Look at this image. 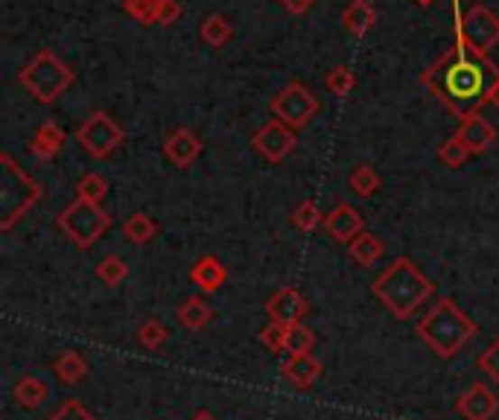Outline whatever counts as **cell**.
<instances>
[{
	"label": "cell",
	"instance_id": "cell-1",
	"mask_svg": "<svg viewBox=\"0 0 499 420\" xmlns=\"http://www.w3.org/2000/svg\"><path fill=\"white\" fill-rule=\"evenodd\" d=\"M423 82L456 117L465 120L479 105L488 103V94L499 82V70L491 65L488 56L473 50L456 27V47L423 73Z\"/></svg>",
	"mask_w": 499,
	"mask_h": 420
},
{
	"label": "cell",
	"instance_id": "cell-2",
	"mask_svg": "<svg viewBox=\"0 0 499 420\" xmlns=\"http://www.w3.org/2000/svg\"><path fill=\"white\" fill-rule=\"evenodd\" d=\"M432 289H435L432 280L423 275L409 257H397V260L371 283V292L377 295V301L401 321L415 315L418 306L427 304Z\"/></svg>",
	"mask_w": 499,
	"mask_h": 420
},
{
	"label": "cell",
	"instance_id": "cell-3",
	"mask_svg": "<svg viewBox=\"0 0 499 420\" xmlns=\"http://www.w3.org/2000/svg\"><path fill=\"white\" fill-rule=\"evenodd\" d=\"M476 321L467 313H461L456 301L441 298L432 310L420 318L418 336L430 344V351L441 360H453V356L465 348V344L476 336Z\"/></svg>",
	"mask_w": 499,
	"mask_h": 420
},
{
	"label": "cell",
	"instance_id": "cell-4",
	"mask_svg": "<svg viewBox=\"0 0 499 420\" xmlns=\"http://www.w3.org/2000/svg\"><path fill=\"white\" fill-rule=\"evenodd\" d=\"M0 167H4V181H0V207H4L0 210V228L9 231L39 202L42 187L15 164L12 155H0Z\"/></svg>",
	"mask_w": 499,
	"mask_h": 420
},
{
	"label": "cell",
	"instance_id": "cell-5",
	"mask_svg": "<svg viewBox=\"0 0 499 420\" xmlns=\"http://www.w3.org/2000/svg\"><path fill=\"white\" fill-rule=\"evenodd\" d=\"M18 79L39 103H53L73 85V73L50 50H42L27 68L21 70Z\"/></svg>",
	"mask_w": 499,
	"mask_h": 420
},
{
	"label": "cell",
	"instance_id": "cell-6",
	"mask_svg": "<svg viewBox=\"0 0 499 420\" xmlns=\"http://www.w3.org/2000/svg\"><path fill=\"white\" fill-rule=\"evenodd\" d=\"M56 222L73 245H79V249H91V245L108 231L111 216L99 205L77 199V202H70L65 210H61Z\"/></svg>",
	"mask_w": 499,
	"mask_h": 420
},
{
	"label": "cell",
	"instance_id": "cell-7",
	"mask_svg": "<svg viewBox=\"0 0 499 420\" xmlns=\"http://www.w3.org/2000/svg\"><path fill=\"white\" fill-rule=\"evenodd\" d=\"M269 108H272L274 120L286 123L290 129H304L307 123L316 117L319 100L313 96V91L307 88V85H301V82H290L283 91H278V94L272 96Z\"/></svg>",
	"mask_w": 499,
	"mask_h": 420
},
{
	"label": "cell",
	"instance_id": "cell-8",
	"mask_svg": "<svg viewBox=\"0 0 499 420\" xmlns=\"http://www.w3.org/2000/svg\"><path fill=\"white\" fill-rule=\"evenodd\" d=\"M453 18H456V27L461 30V35L467 39V44L473 47L476 53L488 56L491 47H496L499 41V18L488 6H473L467 12V18L461 15V4L453 0Z\"/></svg>",
	"mask_w": 499,
	"mask_h": 420
},
{
	"label": "cell",
	"instance_id": "cell-9",
	"mask_svg": "<svg viewBox=\"0 0 499 420\" xmlns=\"http://www.w3.org/2000/svg\"><path fill=\"white\" fill-rule=\"evenodd\" d=\"M77 141L82 143V150L88 155L108 158L123 143V129L106 114V111H94V114L79 126Z\"/></svg>",
	"mask_w": 499,
	"mask_h": 420
},
{
	"label": "cell",
	"instance_id": "cell-10",
	"mask_svg": "<svg viewBox=\"0 0 499 420\" xmlns=\"http://www.w3.org/2000/svg\"><path fill=\"white\" fill-rule=\"evenodd\" d=\"M254 150L263 155L269 164H281V160L295 150V129H290L281 120H269L263 129L254 132Z\"/></svg>",
	"mask_w": 499,
	"mask_h": 420
},
{
	"label": "cell",
	"instance_id": "cell-11",
	"mask_svg": "<svg viewBox=\"0 0 499 420\" xmlns=\"http://www.w3.org/2000/svg\"><path fill=\"white\" fill-rule=\"evenodd\" d=\"M456 412L461 420H494L499 412V397L491 391V386L476 382L456 400Z\"/></svg>",
	"mask_w": 499,
	"mask_h": 420
},
{
	"label": "cell",
	"instance_id": "cell-12",
	"mask_svg": "<svg viewBox=\"0 0 499 420\" xmlns=\"http://www.w3.org/2000/svg\"><path fill=\"white\" fill-rule=\"evenodd\" d=\"M324 228H328V233L336 242L351 245L359 233L365 231V219H363V214H359L356 207L342 202V205H336L328 214V219H324Z\"/></svg>",
	"mask_w": 499,
	"mask_h": 420
},
{
	"label": "cell",
	"instance_id": "cell-13",
	"mask_svg": "<svg viewBox=\"0 0 499 420\" xmlns=\"http://www.w3.org/2000/svg\"><path fill=\"white\" fill-rule=\"evenodd\" d=\"M266 313H269V318L274 321V324H283V327L298 324V321H304V315H307V301L298 289L283 287L269 298Z\"/></svg>",
	"mask_w": 499,
	"mask_h": 420
},
{
	"label": "cell",
	"instance_id": "cell-14",
	"mask_svg": "<svg viewBox=\"0 0 499 420\" xmlns=\"http://www.w3.org/2000/svg\"><path fill=\"white\" fill-rule=\"evenodd\" d=\"M456 134L461 138V143H465L467 150H470V155L485 152L496 141V129L479 114V111H473V114H467L465 120H461V126H458Z\"/></svg>",
	"mask_w": 499,
	"mask_h": 420
},
{
	"label": "cell",
	"instance_id": "cell-15",
	"mask_svg": "<svg viewBox=\"0 0 499 420\" xmlns=\"http://www.w3.org/2000/svg\"><path fill=\"white\" fill-rule=\"evenodd\" d=\"M164 155L170 158L172 167L184 169V167H190L199 155H202V141H199L190 129H176L164 141Z\"/></svg>",
	"mask_w": 499,
	"mask_h": 420
},
{
	"label": "cell",
	"instance_id": "cell-16",
	"mask_svg": "<svg viewBox=\"0 0 499 420\" xmlns=\"http://www.w3.org/2000/svg\"><path fill=\"white\" fill-rule=\"evenodd\" d=\"M190 280L199 287V292L214 295V292H219L222 287H226L228 271H226V266L219 263V257L205 254V257H199V260L190 266Z\"/></svg>",
	"mask_w": 499,
	"mask_h": 420
},
{
	"label": "cell",
	"instance_id": "cell-17",
	"mask_svg": "<svg viewBox=\"0 0 499 420\" xmlns=\"http://www.w3.org/2000/svg\"><path fill=\"white\" fill-rule=\"evenodd\" d=\"M281 374L292 382L295 388H313L319 377H321V362L316 360L313 353H298V356H290L283 365H281Z\"/></svg>",
	"mask_w": 499,
	"mask_h": 420
},
{
	"label": "cell",
	"instance_id": "cell-18",
	"mask_svg": "<svg viewBox=\"0 0 499 420\" xmlns=\"http://www.w3.org/2000/svg\"><path fill=\"white\" fill-rule=\"evenodd\" d=\"M176 318L187 330H202V327H208V321L214 318V310H210V304L202 298V295H190V298L179 304Z\"/></svg>",
	"mask_w": 499,
	"mask_h": 420
},
{
	"label": "cell",
	"instance_id": "cell-19",
	"mask_svg": "<svg viewBox=\"0 0 499 420\" xmlns=\"http://www.w3.org/2000/svg\"><path fill=\"white\" fill-rule=\"evenodd\" d=\"M342 23L351 35H365L374 23H377V9H374L368 0H354V4L342 12Z\"/></svg>",
	"mask_w": 499,
	"mask_h": 420
},
{
	"label": "cell",
	"instance_id": "cell-20",
	"mask_svg": "<svg viewBox=\"0 0 499 420\" xmlns=\"http://www.w3.org/2000/svg\"><path fill=\"white\" fill-rule=\"evenodd\" d=\"M53 374L59 377V382H65V386H77V382H82L85 374H88V362H85L82 353L65 351L53 362Z\"/></svg>",
	"mask_w": 499,
	"mask_h": 420
},
{
	"label": "cell",
	"instance_id": "cell-21",
	"mask_svg": "<svg viewBox=\"0 0 499 420\" xmlns=\"http://www.w3.org/2000/svg\"><path fill=\"white\" fill-rule=\"evenodd\" d=\"M61 146H65V132H61L53 120H47L44 126L39 129V134L32 138V143H30V150H32V155L35 158H53Z\"/></svg>",
	"mask_w": 499,
	"mask_h": 420
},
{
	"label": "cell",
	"instance_id": "cell-22",
	"mask_svg": "<svg viewBox=\"0 0 499 420\" xmlns=\"http://www.w3.org/2000/svg\"><path fill=\"white\" fill-rule=\"evenodd\" d=\"M12 394H15V403L21 406V409H39V406L47 400L50 388L39 377H23L15 382V391Z\"/></svg>",
	"mask_w": 499,
	"mask_h": 420
},
{
	"label": "cell",
	"instance_id": "cell-23",
	"mask_svg": "<svg viewBox=\"0 0 499 420\" xmlns=\"http://www.w3.org/2000/svg\"><path fill=\"white\" fill-rule=\"evenodd\" d=\"M123 233H126V240L134 242V245H146L149 240L158 233V225L155 219L143 214V210H137V214H132L126 222H123Z\"/></svg>",
	"mask_w": 499,
	"mask_h": 420
},
{
	"label": "cell",
	"instance_id": "cell-24",
	"mask_svg": "<svg viewBox=\"0 0 499 420\" xmlns=\"http://www.w3.org/2000/svg\"><path fill=\"white\" fill-rule=\"evenodd\" d=\"M347 249H351V257H354L359 266H374L385 254V245L377 237H374V233H365V231L359 233V237L351 245H347Z\"/></svg>",
	"mask_w": 499,
	"mask_h": 420
},
{
	"label": "cell",
	"instance_id": "cell-25",
	"mask_svg": "<svg viewBox=\"0 0 499 420\" xmlns=\"http://www.w3.org/2000/svg\"><path fill=\"white\" fill-rule=\"evenodd\" d=\"M316 348V333L310 330L304 321H298V324H286V344L283 351L290 356H298V353H310Z\"/></svg>",
	"mask_w": 499,
	"mask_h": 420
},
{
	"label": "cell",
	"instance_id": "cell-26",
	"mask_svg": "<svg viewBox=\"0 0 499 420\" xmlns=\"http://www.w3.org/2000/svg\"><path fill=\"white\" fill-rule=\"evenodd\" d=\"M170 339V333L164 327V321H158V318H146L141 327H137V342H141V348L146 351H158V348H164Z\"/></svg>",
	"mask_w": 499,
	"mask_h": 420
},
{
	"label": "cell",
	"instance_id": "cell-27",
	"mask_svg": "<svg viewBox=\"0 0 499 420\" xmlns=\"http://www.w3.org/2000/svg\"><path fill=\"white\" fill-rule=\"evenodd\" d=\"M97 278L106 283V287H120L123 280L129 278V266L123 263V257L117 254H106L97 266Z\"/></svg>",
	"mask_w": 499,
	"mask_h": 420
},
{
	"label": "cell",
	"instance_id": "cell-28",
	"mask_svg": "<svg viewBox=\"0 0 499 420\" xmlns=\"http://www.w3.org/2000/svg\"><path fill=\"white\" fill-rule=\"evenodd\" d=\"M231 23L222 18V15H208L205 23H202V41L210 44V47H222L228 39H231Z\"/></svg>",
	"mask_w": 499,
	"mask_h": 420
},
{
	"label": "cell",
	"instance_id": "cell-29",
	"mask_svg": "<svg viewBox=\"0 0 499 420\" xmlns=\"http://www.w3.org/2000/svg\"><path fill=\"white\" fill-rule=\"evenodd\" d=\"M77 193H79V199L99 205L108 196V181L103 176H97V172H88V176H82Z\"/></svg>",
	"mask_w": 499,
	"mask_h": 420
},
{
	"label": "cell",
	"instance_id": "cell-30",
	"mask_svg": "<svg viewBox=\"0 0 499 420\" xmlns=\"http://www.w3.org/2000/svg\"><path fill=\"white\" fill-rule=\"evenodd\" d=\"M292 225H295L298 231H304V233L316 231V228L321 225V210H319V205H316L313 199H307V202L298 205L295 214H292Z\"/></svg>",
	"mask_w": 499,
	"mask_h": 420
},
{
	"label": "cell",
	"instance_id": "cell-31",
	"mask_svg": "<svg viewBox=\"0 0 499 420\" xmlns=\"http://www.w3.org/2000/svg\"><path fill=\"white\" fill-rule=\"evenodd\" d=\"M351 190L359 193V196H374V193L380 190V176L368 164H359L351 172Z\"/></svg>",
	"mask_w": 499,
	"mask_h": 420
},
{
	"label": "cell",
	"instance_id": "cell-32",
	"mask_svg": "<svg viewBox=\"0 0 499 420\" xmlns=\"http://www.w3.org/2000/svg\"><path fill=\"white\" fill-rule=\"evenodd\" d=\"M467 155H470V150H467V146L465 143H461V138H458V134H453V138L450 141H444L441 146H439V158L444 160V164L447 167H461V164H465V160H467Z\"/></svg>",
	"mask_w": 499,
	"mask_h": 420
},
{
	"label": "cell",
	"instance_id": "cell-33",
	"mask_svg": "<svg viewBox=\"0 0 499 420\" xmlns=\"http://www.w3.org/2000/svg\"><path fill=\"white\" fill-rule=\"evenodd\" d=\"M158 4L161 0H126V12L141 23H158Z\"/></svg>",
	"mask_w": 499,
	"mask_h": 420
},
{
	"label": "cell",
	"instance_id": "cell-34",
	"mask_svg": "<svg viewBox=\"0 0 499 420\" xmlns=\"http://www.w3.org/2000/svg\"><path fill=\"white\" fill-rule=\"evenodd\" d=\"M324 85L336 94V96H345V94H351V88L356 85V79H354V70L351 68H336V70H330V77L324 79Z\"/></svg>",
	"mask_w": 499,
	"mask_h": 420
},
{
	"label": "cell",
	"instance_id": "cell-35",
	"mask_svg": "<svg viewBox=\"0 0 499 420\" xmlns=\"http://www.w3.org/2000/svg\"><path fill=\"white\" fill-rule=\"evenodd\" d=\"M476 365H479L482 374H488V377H491V382H496V386H499V339H496V342H491L488 348H485V351L479 353Z\"/></svg>",
	"mask_w": 499,
	"mask_h": 420
},
{
	"label": "cell",
	"instance_id": "cell-36",
	"mask_svg": "<svg viewBox=\"0 0 499 420\" xmlns=\"http://www.w3.org/2000/svg\"><path fill=\"white\" fill-rule=\"evenodd\" d=\"M47 420H97L79 400H65Z\"/></svg>",
	"mask_w": 499,
	"mask_h": 420
},
{
	"label": "cell",
	"instance_id": "cell-37",
	"mask_svg": "<svg viewBox=\"0 0 499 420\" xmlns=\"http://www.w3.org/2000/svg\"><path fill=\"white\" fill-rule=\"evenodd\" d=\"M260 342L266 344L269 353H281L283 344H286V327L283 324H274V321H269V324L260 330Z\"/></svg>",
	"mask_w": 499,
	"mask_h": 420
},
{
	"label": "cell",
	"instance_id": "cell-38",
	"mask_svg": "<svg viewBox=\"0 0 499 420\" xmlns=\"http://www.w3.org/2000/svg\"><path fill=\"white\" fill-rule=\"evenodd\" d=\"M179 4H176V0H161V4H158V23H172V21H176L179 18Z\"/></svg>",
	"mask_w": 499,
	"mask_h": 420
},
{
	"label": "cell",
	"instance_id": "cell-39",
	"mask_svg": "<svg viewBox=\"0 0 499 420\" xmlns=\"http://www.w3.org/2000/svg\"><path fill=\"white\" fill-rule=\"evenodd\" d=\"M281 4L290 9V12H295V15H301V12H307L310 6L316 4V0H281Z\"/></svg>",
	"mask_w": 499,
	"mask_h": 420
},
{
	"label": "cell",
	"instance_id": "cell-40",
	"mask_svg": "<svg viewBox=\"0 0 499 420\" xmlns=\"http://www.w3.org/2000/svg\"><path fill=\"white\" fill-rule=\"evenodd\" d=\"M190 420H217V417H214V415H210L208 409H199V412H196V415H193Z\"/></svg>",
	"mask_w": 499,
	"mask_h": 420
},
{
	"label": "cell",
	"instance_id": "cell-41",
	"mask_svg": "<svg viewBox=\"0 0 499 420\" xmlns=\"http://www.w3.org/2000/svg\"><path fill=\"white\" fill-rule=\"evenodd\" d=\"M488 103H491V105H499V82L494 85V91L488 94Z\"/></svg>",
	"mask_w": 499,
	"mask_h": 420
},
{
	"label": "cell",
	"instance_id": "cell-42",
	"mask_svg": "<svg viewBox=\"0 0 499 420\" xmlns=\"http://www.w3.org/2000/svg\"><path fill=\"white\" fill-rule=\"evenodd\" d=\"M420 4H432V0H420Z\"/></svg>",
	"mask_w": 499,
	"mask_h": 420
}]
</instances>
